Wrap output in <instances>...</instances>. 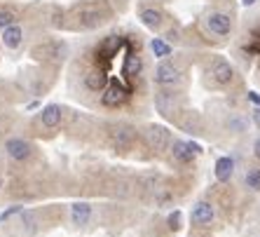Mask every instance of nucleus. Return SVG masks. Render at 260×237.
Wrapping results in <instances>:
<instances>
[{
  "instance_id": "obj_1",
  "label": "nucleus",
  "mask_w": 260,
  "mask_h": 237,
  "mask_svg": "<svg viewBox=\"0 0 260 237\" xmlns=\"http://www.w3.org/2000/svg\"><path fill=\"white\" fill-rule=\"evenodd\" d=\"M152 80H155V85H159V87H176L183 80V68L169 59H162L157 66H155Z\"/></svg>"
},
{
  "instance_id": "obj_2",
  "label": "nucleus",
  "mask_w": 260,
  "mask_h": 237,
  "mask_svg": "<svg viewBox=\"0 0 260 237\" xmlns=\"http://www.w3.org/2000/svg\"><path fill=\"white\" fill-rule=\"evenodd\" d=\"M129 94H132V90L127 85H122L120 80H113L101 92V106H106V108H120V106H124L129 101Z\"/></svg>"
},
{
  "instance_id": "obj_3",
  "label": "nucleus",
  "mask_w": 260,
  "mask_h": 237,
  "mask_svg": "<svg viewBox=\"0 0 260 237\" xmlns=\"http://www.w3.org/2000/svg\"><path fill=\"white\" fill-rule=\"evenodd\" d=\"M145 71V64H143V56H141L139 49H134L132 43H127V49H124V61H122V73L127 75L129 80H136L141 78Z\"/></svg>"
},
{
  "instance_id": "obj_4",
  "label": "nucleus",
  "mask_w": 260,
  "mask_h": 237,
  "mask_svg": "<svg viewBox=\"0 0 260 237\" xmlns=\"http://www.w3.org/2000/svg\"><path fill=\"white\" fill-rule=\"evenodd\" d=\"M204 153V148L197 143V141H181L176 139L174 143H171V155H174L176 162L181 164H190L197 155H202Z\"/></svg>"
},
{
  "instance_id": "obj_5",
  "label": "nucleus",
  "mask_w": 260,
  "mask_h": 237,
  "mask_svg": "<svg viewBox=\"0 0 260 237\" xmlns=\"http://www.w3.org/2000/svg\"><path fill=\"white\" fill-rule=\"evenodd\" d=\"M209 75H211V80L216 85L225 87L235 80V68H232L230 61H225L223 56H216V59H211V64H209Z\"/></svg>"
},
{
  "instance_id": "obj_6",
  "label": "nucleus",
  "mask_w": 260,
  "mask_h": 237,
  "mask_svg": "<svg viewBox=\"0 0 260 237\" xmlns=\"http://www.w3.org/2000/svg\"><path fill=\"white\" fill-rule=\"evenodd\" d=\"M204 24L218 38H225L232 33V19H230V14H225V12H209L204 19Z\"/></svg>"
},
{
  "instance_id": "obj_7",
  "label": "nucleus",
  "mask_w": 260,
  "mask_h": 237,
  "mask_svg": "<svg viewBox=\"0 0 260 237\" xmlns=\"http://www.w3.org/2000/svg\"><path fill=\"white\" fill-rule=\"evenodd\" d=\"M82 82L89 92H103L108 87V75L103 71V66L94 64V66H87L85 73H82Z\"/></svg>"
},
{
  "instance_id": "obj_8",
  "label": "nucleus",
  "mask_w": 260,
  "mask_h": 237,
  "mask_svg": "<svg viewBox=\"0 0 260 237\" xmlns=\"http://www.w3.org/2000/svg\"><path fill=\"white\" fill-rule=\"evenodd\" d=\"M145 141H148V146L152 148V151H167V148L171 146V134L167 127H159V125H150V127L145 129Z\"/></svg>"
},
{
  "instance_id": "obj_9",
  "label": "nucleus",
  "mask_w": 260,
  "mask_h": 237,
  "mask_svg": "<svg viewBox=\"0 0 260 237\" xmlns=\"http://www.w3.org/2000/svg\"><path fill=\"white\" fill-rule=\"evenodd\" d=\"M155 106H157V110L164 117H174L178 113V108H181L178 94H174V92H157L155 94Z\"/></svg>"
},
{
  "instance_id": "obj_10",
  "label": "nucleus",
  "mask_w": 260,
  "mask_h": 237,
  "mask_svg": "<svg viewBox=\"0 0 260 237\" xmlns=\"http://www.w3.org/2000/svg\"><path fill=\"white\" fill-rule=\"evenodd\" d=\"M73 12L78 14L80 19V28H94V26H99L103 21L101 19V10L94 5H82V7H75Z\"/></svg>"
},
{
  "instance_id": "obj_11",
  "label": "nucleus",
  "mask_w": 260,
  "mask_h": 237,
  "mask_svg": "<svg viewBox=\"0 0 260 237\" xmlns=\"http://www.w3.org/2000/svg\"><path fill=\"white\" fill-rule=\"evenodd\" d=\"M124 45H127V40H124L122 36H106L101 43H99L96 54L103 56V59H113Z\"/></svg>"
},
{
  "instance_id": "obj_12",
  "label": "nucleus",
  "mask_w": 260,
  "mask_h": 237,
  "mask_svg": "<svg viewBox=\"0 0 260 237\" xmlns=\"http://www.w3.org/2000/svg\"><path fill=\"white\" fill-rule=\"evenodd\" d=\"M5 151H7V155H10L12 160H17V162H24V160L30 158L33 146H30L26 139H10L5 143Z\"/></svg>"
},
{
  "instance_id": "obj_13",
  "label": "nucleus",
  "mask_w": 260,
  "mask_h": 237,
  "mask_svg": "<svg viewBox=\"0 0 260 237\" xmlns=\"http://www.w3.org/2000/svg\"><path fill=\"white\" fill-rule=\"evenodd\" d=\"M213 216H216V212H213L211 202H197L192 214H190V223L192 225H209L213 221Z\"/></svg>"
},
{
  "instance_id": "obj_14",
  "label": "nucleus",
  "mask_w": 260,
  "mask_h": 237,
  "mask_svg": "<svg viewBox=\"0 0 260 237\" xmlns=\"http://www.w3.org/2000/svg\"><path fill=\"white\" fill-rule=\"evenodd\" d=\"M139 19L143 21V26H148L152 31H159L164 24V12L159 7H143L139 12Z\"/></svg>"
},
{
  "instance_id": "obj_15",
  "label": "nucleus",
  "mask_w": 260,
  "mask_h": 237,
  "mask_svg": "<svg viewBox=\"0 0 260 237\" xmlns=\"http://www.w3.org/2000/svg\"><path fill=\"white\" fill-rule=\"evenodd\" d=\"M61 115H63V110H61L59 104H47L43 110H40V122H43L45 127L54 129L61 125Z\"/></svg>"
},
{
  "instance_id": "obj_16",
  "label": "nucleus",
  "mask_w": 260,
  "mask_h": 237,
  "mask_svg": "<svg viewBox=\"0 0 260 237\" xmlns=\"http://www.w3.org/2000/svg\"><path fill=\"white\" fill-rule=\"evenodd\" d=\"M91 219V204L89 202H75L71 207V221L73 225H78V228H82V225H87Z\"/></svg>"
},
{
  "instance_id": "obj_17",
  "label": "nucleus",
  "mask_w": 260,
  "mask_h": 237,
  "mask_svg": "<svg viewBox=\"0 0 260 237\" xmlns=\"http://www.w3.org/2000/svg\"><path fill=\"white\" fill-rule=\"evenodd\" d=\"M213 174H216V181L218 183H228L232 179V174H235V160L228 158V155H225V158H218Z\"/></svg>"
},
{
  "instance_id": "obj_18",
  "label": "nucleus",
  "mask_w": 260,
  "mask_h": 237,
  "mask_svg": "<svg viewBox=\"0 0 260 237\" xmlns=\"http://www.w3.org/2000/svg\"><path fill=\"white\" fill-rule=\"evenodd\" d=\"M21 40H24V28L19 24H12V26H7V28H3V45H5L7 49H17L19 45H21Z\"/></svg>"
},
{
  "instance_id": "obj_19",
  "label": "nucleus",
  "mask_w": 260,
  "mask_h": 237,
  "mask_svg": "<svg viewBox=\"0 0 260 237\" xmlns=\"http://www.w3.org/2000/svg\"><path fill=\"white\" fill-rule=\"evenodd\" d=\"M150 49H152V54L157 56V59H167V56L174 54V47H171L164 38H152V40H150Z\"/></svg>"
},
{
  "instance_id": "obj_20",
  "label": "nucleus",
  "mask_w": 260,
  "mask_h": 237,
  "mask_svg": "<svg viewBox=\"0 0 260 237\" xmlns=\"http://www.w3.org/2000/svg\"><path fill=\"white\" fill-rule=\"evenodd\" d=\"M167 225H169L171 232L181 230V228H183V212H181V209H174V212L167 216Z\"/></svg>"
},
{
  "instance_id": "obj_21",
  "label": "nucleus",
  "mask_w": 260,
  "mask_h": 237,
  "mask_svg": "<svg viewBox=\"0 0 260 237\" xmlns=\"http://www.w3.org/2000/svg\"><path fill=\"white\" fill-rule=\"evenodd\" d=\"M244 181H246V186L251 190H260V169H248Z\"/></svg>"
},
{
  "instance_id": "obj_22",
  "label": "nucleus",
  "mask_w": 260,
  "mask_h": 237,
  "mask_svg": "<svg viewBox=\"0 0 260 237\" xmlns=\"http://www.w3.org/2000/svg\"><path fill=\"white\" fill-rule=\"evenodd\" d=\"M115 141H117V146H129L134 141V132L132 129H120V132L115 134Z\"/></svg>"
},
{
  "instance_id": "obj_23",
  "label": "nucleus",
  "mask_w": 260,
  "mask_h": 237,
  "mask_svg": "<svg viewBox=\"0 0 260 237\" xmlns=\"http://www.w3.org/2000/svg\"><path fill=\"white\" fill-rule=\"evenodd\" d=\"M12 24H17V14L10 10H0V28H7Z\"/></svg>"
},
{
  "instance_id": "obj_24",
  "label": "nucleus",
  "mask_w": 260,
  "mask_h": 237,
  "mask_svg": "<svg viewBox=\"0 0 260 237\" xmlns=\"http://www.w3.org/2000/svg\"><path fill=\"white\" fill-rule=\"evenodd\" d=\"M21 212H24V207H21V204H14V207L5 209V212L0 214V223H5L7 219H12V216H17V214H21Z\"/></svg>"
},
{
  "instance_id": "obj_25",
  "label": "nucleus",
  "mask_w": 260,
  "mask_h": 237,
  "mask_svg": "<svg viewBox=\"0 0 260 237\" xmlns=\"http://www.w3.org/2000/svg\"><path fill=\"white\" fill-rule=\"evenodd\" d=\"M230 129H235V132H244V120H239V117L230 120Z\"/></svg>"
},
{
  "instance_id": "obj_26",
  "label": "nucleus",
  "mask_w": 260,
  "mask_h": 237,
  "mask_svg": "<svg viewBox=\"0 0 260 237\" xmlns=\"http://www.w3.org/2000/svg\"><path fill=\"white\" fill-rule=\"evenodd\" d=\"M246 97H248V101H251L253 106H260V94H258V92H248Z\"/></svg>"
},
{
  "instance_id": "obj_27",
  "label": "nucleus",
  "mask_w": 260,
  "mask_h": 237,
  "mask_svg": "<svg viewBox=\"0 0 260 237\" xmlns=\"http://www.w3.org/2000/svg\"><path fill=\"white\" fill-rule=\"evenodd\" d=\"M251 120H253L255 127H260V106H255L253 113H251Z\"/></svg>"
},
{
  "instance_id": "obj_28",
  "label": "nucleus",
  "mask_w": 260,
  "mask_h": 237,
  "mask_svg": "<svg viewBox=\"0 0 260 237\" xmlns=\"http://www.w3.org/2000/svg\"><path fill=\"white\" fill-rule=\"evenodd\" d=\"M253 155L260 160V139H255V143H253Z\"/></svg>"
},
{
  "instance_id": "obj_29",
  "label": "nucleus",
  "mask_w": 260,
  "mask_h": 237,
  "mask_svg": "<svg viewBox=\"0 0 260 237\" xmlns=\"http://www.w3.org/2000/svg\"><path fill=\"white\" fill-rule=\"evenodd\" d=\"M242 5H246V7H251V5H255V0H242Z\"/></svg>"
},
{
  "instance_id": "obj_30",
  "label": "nucleus",
  "mask_w": 260,
  "mask_h": 237,
  "mask_svg": "<svg viewBox=\"0 0 260 237\" xmlns=\"http://www.w3.org/2000/svg\"><path fill=\"white\" fill-rule=\"evenodd\" d=\"M0 188H3V183H0Z\"/></svg>"
}]
</instances>
